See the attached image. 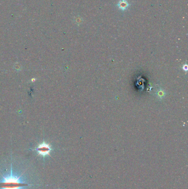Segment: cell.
<instances>
[{"mask_svg":"<svg viewBox=\"0 0 188 189\" xmlns=\"http://www.w3.org/2000/svg\"><path fill=\"white\" fill-rule=\"evenodd\" d=\"M11 169V174L9 175L2 176L3 179L0 181V189H22V187L31 185V184L25 182V181L21 180L23 174L18 176H14L13 174L12 165Z\"/></svg>","mask_w":188,"mask_h":189,"instance_id":"obj_1","label":"cell"},{"mask_svg":"<svg viewBox=\"0 0 188 189\" xmlns=\"http://www.w3.org/2000/svg\"><path fill=\"white\" fill-rule=\"evenodd\" d=\"M36 150L38 152L39 155H42L44 157L46 155H49L50 153L52 151L51 146L45 142L40 144L36 148Z\"/></svg>","mask_w":188,"mask_h":189,"instance_id":"obj_2","label":"cell"},{"mask_svg":"<svg viewBox=\"0 0 188 189\" xmlns=\"http://www.w3.org/2000/svg\"><path fill=\"white\" fill-rule=\"evenodd\" d=\"M117 6L121 11H125L129 7L130 4L127 0H120Z\"/></svg>","mask_w":188,"mask_h":189,"instance_id":"obj_3","label":"cell"}]
</instances>
